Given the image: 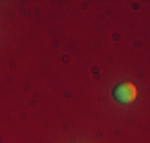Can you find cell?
Returning a JSON list of instances; mask_svg holds the SVG:
<instances>
[{
  "label": "cell",
  "instance_id": "1",
  "mask_svg": "<svg viewBox=\"0 0 150 143\" xmlns=\"http://www.w3.org/2000/svg\"><path fill=\"white\" fill-rule=\"evenodd\" d=\"M136 96H138V91H136V86L134 84H129V81H124V84H117L115 88H112V98H115L117 103H134L136 100Z\"/></svg>",
  "mask_w": 150,
  "mask_h": 143
}]
</instances>
